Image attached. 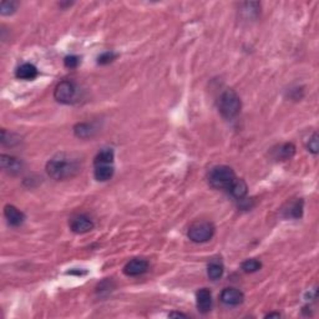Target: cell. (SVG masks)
Here are the masks:
<instances>
[{
    "instance_id": "cell-12",
    "label": "cell",
    "mask_w": 319,
    "mask_h": 319,
    "mask_svg": "<svg viewBox=\"0 0 319 319\" xmlns=\"http://www.w3.org/2000/svg\"><path fill=\"white\" fill-rule=\"evenodd\" d=\"M15 76L20 80H25V81H30L34 80L36 76H38V69L34 66L32 64H23L20 65L15 71Z\"/></svg>"
},
{
    "instance_id": "cell-5",
    "label": "cell",
    "mask_w": 319,
    "mask_h": 319,
    "mask_svg": "<svg viewBox=\"0 0 319 319\" xmlns=\"http://www.w3.org/2000/svg\"><path fill=\"white\" fill-rule=\"evenodd\" d=\"M54 97L57 101L61 102V104H74V102L78 101L79 87L73 81L64 80L58 84L57 87H55Z\"/></svg>"
},
{
    "instance_id": "cell-21",
    "label": "cell",
    "mask_w": 319,
    "mask_h": 319,
    "mask_svg": "<svg viewBox=\"0 0 319 319\" xmlns=\"http://www.w3.org/2000/svg\"><path fill=\"white\" fill-rule=\"evenodd\" d=\"M16 6H18L16 1H5L4 0L0 5V13H1V15H10L16 10Z\"/></svg>"
},
{
    "instance_id": "cell-26",
    "label": "cell",
    "mask_w": 319,
    "mask_h": 319,
    "mask_svg": "<svg viewBox=\"0 0 319 319\" xmlns=\"http://www.w3.org/2000/svg\"><path fill=\"white\" fill-rule=\"evenodd\" d=\"M272 317L279 318V317H281V314H279V313H269V314H267V316H265V318H272Z\"/></svg>"
},
{
    "instance_id": "cell-1",
    "label": "cell",
    "mask_w": 319,
    "mask_h": 319,
    "mask_svg": "<svg viewBox=\"0 0 319 319\" xmlns=\"http://www.w3.org/2000/svg\"><path fill=\"white\" fill-rule=\"evenodd\" d=\"M81 160L74 153L61 152L55 155L46 164V172L57 181L67 180L80 172Z\"/></svg>"
},
{
    "instance_id": "cell-23",
    "label": "cell",
    "mask_w": 319,
    "mask_h": 319,
    "mask_svg": "<svg viewBox=\"0 0 319 319\" xmlns=\"http://www.w3.org/2000/svg\"><path fill=\"white\" fill-rule=\"evenodd\" d=\"M116 58V54L115 53H113V51H106V53H104V54H101L99 57V59H97V62L101 65H105V64H109V62L114 61Z\"/></svg>"
},
{
    "instance_id": "cell-11",
    "label": "cell",
    "mask_w": 319,
    "mask_h": 319,
    "mask_svg": "<svg viewBox=\"0 0 319 319\" xmlns=\"http://www.w3.org/2000/svg\"><path fill=\"white\" fill-rule=\"evenodd\" d=\"M0 164H1V169L10 174H18L22 170V161L18 160L16 157L9 155H1L0 157Z\"/></svg>"
},
{
    "instance_id": "cell-22",
    "label": "cell",
    "mask_w": 319,
    "mask_h": 319,
    "mask_svg": "<svg viewBox=\"0 0 319 319\" xmlns=\"http://www.w3.org/2000/svg\"><path fill=\"white\" fill-rule=\"evenodd\" d=\"M307 148H308L309 152L314 153V155L318 153L319 144H318V134H317V132H314V134L312 135V137H309L308 143H307Z\"/></svg>"
},
{
    "instance_id": "cell-14",
    "label": "cell",
    "mask_w": 319,
    "mask_h": 319,
    "mask_svg": "<svg viewBox=\"0 0 319 319\" xmlns=\"http://www.w3.org/2000/svg\"><path fill=\"white\" fill-rule=\"evenodd\" d=\"M114 172H115V169H114L113 165H97V166H95L94 176L100 182H105V181L113 178Z\"/></svg>"
},
{
    "instance_id": "cell-19",
    "label": "cell",
    "mask_w": 319,
    "mask_h": 319,
    "mask_svg": "<svg viewBox=\"0 0 319 319\" xmlns=\"http://www.w3.org/2000/svg\"><path fill=\"white\" fill-rule=\"evenodd\" d=\"M74 131H75V135L78 137L86 139V137L92 136V134H94L95 130H94V127L90 125V123H79V125H76L75 126Z\"/></svg>"
},
{
    "instance_id": "cell-9",
    "label": "cell",
    "mask_w": 319,
    "mask_h": 319,
    "mask_svg": "<svg viewBox=\"0 0 319 319\" xmlns=\"http://www.w3.org/2000/svg\"><path fill=\"white\" fill-rule=\"evenodd\" d=\"M4 216L8 220V223L13 227H18L22 225L25 220V215L20 209L16 208L13 204H6L4 207Z\"/></svg>"
},
{
    "instance_id": "cell-13",
    "label": "cell",
    "mask_w": 319,
    "mask_h": 319,
    "mask_svg": "<svg viewBox=\"0 0 319 319\" xmlns=\"http://www.w3.org/2000/svg\"><path fill=\"white\" fill-rule=\"evenodd\" d=\"M295 153V146L293 144H282L279 145L276 150H273V157L276 160H282V161H286V160H290V158L293 157V155Z\"/></svg>"
},
{
    "instance_id": "cell-24",
    "label": "cell",
    "mask_w": 319,
    "mask_h": 319,
    "mask_svg": "<svg viewBox=\"0 0 319 319\" xmlns=\"http://www.w3.org/2000/svg\"><path fill=\"white\" fill-rule=\"evenodd\" d=\"M65 66L69 67V69H75L79 64H80V59L76 55H69L64 59Z\"/></svg>"
},
{
    "instance_id": "cell-6",
    "label": "cell",
    "mask_w": 319,
    "mask_h": 319,
    "mask_svg": "<svg viewBox=\"0 0 319 319\" xmlns=\"http://www.w3.org/2000/svg\"><path fill=\"white\" fill-rule=\"evenodd\" d=\"M70 230L74 232V233L78 234H84L87 233V232L92 231L94 230V222L90 217H87L86 215H76L73 216L69 221Z\"/></svg>"
},
{
    "instance_id": "cell-20",
    "label": "cell",
    "mask_w": 319,
    "mask_h": 319,
    "mask_svg": "<svg viewBox=\"0 0 319 319\" xmlns=\"http://www.w3.org/2000/svg\"><path fill=\"white\" fill-rule=\"evenodd\" d=\"M241 267L246 273H255V272L260 271L262 268V263H261V261L256 260V258H251V260L244 261Z\"/></svg>"
},
{
    "instance_id": "cell-17",
    "label": "cell",
    "mask_w": 319,
    "mask_h": 319,
    "mask_svg": "<svg viewBox=\"0 0 319 319\" xmlns=\"http://www.w3.org/2000/svg\"><path fill=\"white\" fill-rule=\"evenodd\" d=\"M228 192L231 193L234 199L242 200L244 196H246V193H247L246 182H244L243 180H238V178H237V180L234 181L233 185L231 186V188L228 190Z\"/></svg>"
},
{
    "instance_id": "cell-25",
    "label": "cell",
    "mask_w": 319,
    "mask_h": 319,
    "mask_svg": "<svg viewBox=\"0 0 319 319\" xmlns=\"http://www.w3.org/2000/svg\"><path fill=\"white\" fill-rule=\"evenodd\" d=\"M169 317H177V318H187V316L183 313H178V312H172L169 314Z\"/></svg>"
},
{
    "instance_id": "cell-16",
    "label": "cell",
    "mask_w": 319,
    "mask_h": 319,
    "mask_svg": "<svg viewBox=\"0 0 319 319\" xmlns=\"http://www.w3.org/2000/svg\"><path fill=\"white\" fill-rule=\"evenodd\" d=\"M302 213H303V201L302 200L292 202L288 206V208L285 209V216L287 218H299L302 217Z\"/></svg>"
},
{
    "instance_id": "cell-7",
    "label": "cell",
    "mask_w": 319,
    "mask_h": 319,
    "mask_svg": "<svg viewBox=\"0 0 319 319\" xmlns=\"http://www.w3.org/2000/svg\"><path fill=\"white\" fill-rule=\"evenodd\" d=\"M220 299L223 304L228 307H237L239 304L243 303L244 300V295L243 293L241 292L237 288H225V290L221 292Z\"/></svg>"
},
{
    "instance_id": "cell-2",
    "label": "cell",
    "mask_w": 319,
    "mask_h": 319,
    "mask_svg": "<svg viewBox=\"0 0 319 319\" xmlns=\"http://www.w3.org/2000/svg\"><path fill=\"white\" fill-rule=\"evenodd\" d=\"M236 180L237 177L233 170L231 167L225 166V165L213 167L208 174L209 185L213 188H217V190L228 191Z\"/></svg>"
},
{
    "instance_id": "cell-3",
    "label": "cell",
    "mask_w": 319,
    "mask_h": 319,
    "mask_svg": "<svg viewBox=\"0 0 319 319\" xmlns=\"http://www.w3.org/2000/svg\"><path fill=\"white\" fill-rule=\"evenodd\" d=\"M218 110L226 118H232L241 111V99L232 88H227L218 99Z\"/></svg>"
},
{
    "instance_id": "cell-15",
    "label": "cell",
    "mask_w": 319,
    "mask_h": 319,
    "mask_svg": "<svg viewBox=\"0 0 319 319\" xmlns=\"http://www.w3.org/2000/svg\"><path fill=\"white\" fill-rule=\"evenodd\" d=\"M114 157H115V155H114V151L111 148H104L96 155L94 165L95 166H97V165H113Z\"/></svg>"
},
{
    "instance_id": "cell-10",
    "label": "cell",
    "mask_w": 319,
    "mask_h": 319,
    "mask_svg": "<svg viewBox=\"0 0 319 319\" xmlns=\"http://www.w3.org/2000/svg\"><path fill=\"white\" fill-rule=\"evenodd\" d=\"M196 306L201 313H208L212 308V293L207 288H202L196 294Z\"/></svg>"
},
{
    "instance_id": "cell-18",
    "label": "cell",
    "mask_w": 319,
    "mask_h": 319,
    "mask_svg": "<svg viewBox=\"0 0 319 319\" xmlns=\"http://www.w3.org/2000/svg\"><path fill=\"white\" fill-rule=\"evenodd\" d=\"M223 271H225V269H223L222 263L215 261V262H211L208 264L207 274H208V277L212 281H217V279H220L221 277L223 276Z\"/></svg>"
},
{
    "instance_id": "cell-4",
    "label": "cell",
    "mask_w": 319,
    "mask_h": 319,
    "mask_svg": "<svg viewBox=\"0 0 319 319\" xmlns=\"http://www.w3.org/2000/svg\"><path fill=\"white\" fill-rule=\"evenodd\" d=\"M215 230L216 228L213 223L208 222V221H199V222H195L192 226H190L187 236L195 243H204L213 237Z\"/></svg>"
},
{
    "instance_id": "cell-8",
    "label": "cell",
    "mask_w": 319,
    "mask_h": 319,
    "mask_svg": "<svg viewBox=\"0 0 319 319\" xmlns=\"http://www.w3.org/2000/svg\"><path fill=\"white\" fill-rule=\"evenodd\" d=\"M148 269V262L143 258H135L129 261L123 267V273L127 277H137L146 273Z\"/></svg>"
}]
</instances>
